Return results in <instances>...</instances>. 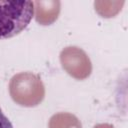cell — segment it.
I'll return each instance as SVG.
<instances>
[{"mask_svg":"<svg viewBox=\"0 0 128 128\" xmlns=\"http://www.w3.org/2000/svg\"><path fill=\"white\" fill-rule=\"evenodd\" d=\"M33 15L32 1L0 0V39L11 38L21 33Z\"/></svg>","mask_w":128,"mask_h":128,"instance_id":"1","label":"cell"},{"mask_svg":"<svg viewBox=\"0 0 128 128\" xmlns=\"http://www.w3.org/2000/svg\"><path fill=\"white\" fill-rule=\"evenodd\" d=\"M9 94L16 104L23 107H35L43 101L45 87L37 74L20 72L10 79Z\"/></svg>","mask_w":128,"mask_h":128,"instance_id":"2","label":"cell"},{"mask_svg":"<svg viewBox=\"0 0 128 128\" xmlns=\"http://www.w3.org/2000/svg\"><path fill=\"white\" fill-rule=\"evenodd\" d=\"M62 68L73 78L84 80L91 75L92 63L86 52L77 46L65 47L60 52Z\"/></svg>","mask_w":128,"mask_h":128,"instance_id":"3","label":"cell"},{"mask_svg":"<svg viewBox=\"0 0 128 128\" xmlns=\"http://www.w3.org/2000/svg\"><path fill=\"white\" fill-rule=\"evenodd\" d=\"M33 4L37 23L51 25L57 20L61 10V2L59 0H37Z\"/></svg>","mask_w":128,"mask_h":128,"instance_id":"4","label":"cell"},{"mask_svg":"<svg viewBox=\"0 0 128 128\" xmlns=\"http://www.w3.org/2000/svg\"><path fill=\"white\" fill-rule=\"evenodd\" d=\"M49 128H82L81 121L72 113L60 112L51 116Z\"/></svg>","mask_w":128,"mask_h":128,"instance_id":"5","label":"cell"},{"mask_svg":"<svg viewBox=\"0 0 128 128\" xmlns=\"http://www.w3.org/2000/svg\"><path fill=\"white\" fill-rule=\"evenodd\" d=\"M124 1H95L94 6L96 12L105 18L114 17L123 6Z\"/></svg>","mask_w":128,"mask_h":128,"instance_id":"6","label":"cell"},{"mask_svg":"<svg viewBox=\"0 0 128 128\" xmlns=\"http://www.w3.org/2000/svg\"><path fill=\"white\" fill-rule=\"evenodd\" d=\"M0 128H13L10 120L4 115L3 111L0 108Z\"/></svg>","mask_w":128,"mask_h":128,"instance_id":"7","label":"cell"},{"mask_svg":"<svg viewBox=\"0 0 128 128\" xmlns=\"http://www.w3.org/2000/svg\"><path fill=\"white\" fill-rule=\"evenodd\" d=\"M93 128H115V127L111 124H108V123H101V124L95 125Z\"/></svg>","mask_w":128,"mask_h":128,"instance_id":"8","label":"cell"}]
</instances>
